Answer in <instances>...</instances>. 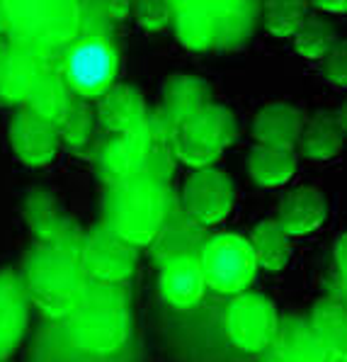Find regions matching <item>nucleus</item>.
I'll return each instance as SVG.
<instances>
[{
  "label": "nucleus",
  "mask_w": 347,
  "mask_h": 362,
  "mask_svg": "<svg viewBox=\"0 0 347 362\" xmlns=\"http://www.w3.org/2000/svg\"><path fill=\"white\" fill-rule=\"evenodd\" d=\"M22 282L30 304L54 321H66L90 285L78 248L54 243H37L27 253Z\"/></svg>",
  "instance_id": "obj_1"
},
{
  "label": "nucleus",
  "mask_w": 347,
  "mask_h": 362,
  "mask_svg": "<svg viewBox=\"0 0 347 362\" xmlns=\"http://www.w3.org/2000/svg\"><path fill=\"white\" fill-rule=\"evenodd\" d=\"M172 197L167 182L153 177L131 175L124 180L107 182L102 197V224H107L117 236L131 246H151L155 233L163 226Z\"/></svg>",
  "instance_id": "obj_2"
},
{
  "label": "nucleus",
  "mask_w": 347,
  "mask_h": 362,
  "mask_svg": "<svg viewBox=\"0 0 347 362\" xmlns=\"http://www.w3.org/2000/svg\"><path fill=\"white\" fill-rule=\"evenodd\" d=\"M66 333L83 353H117L131 333V306L127 289L122 285L90 282L78 306L66 316Z\"/></svg>",
  "instance_id": "obj_3"
},
{
  "label": "nucleus",
  "mask_w": 347,
  "mask_h": 362,
  "mask_svg": "<svg viewBox=\"0 0 347 362\" xmlns=\"http://www.w3.org/2000/svg\"><path fill=\"white\" fill-rule=\"evenodd\" d=\"M10 44L52 59L73 44L83 27L81 0H3Z\"/></svg>",
  "instance_id": "obj_4"
},
{
  "label": "nucleus",
  "mask_w": 347,
  "mask_h": 362,
  "mask_svg": "<svg viewBox=\"0 0 347 362\" xmlns=\"http://www.w3.org/2000/svg\"><path fill=\"white\" fill-rule=\"evenodd\" d=\"M61 76L78 98H100L117 81L119 57L112 39L102 32H86L66 47L59 66Z\"/></svg>",
  "instance_id": "obj_5"
},
{
  "label": "nucleus",
  "mask_w": 347,
  "mask_h": 362,
  "mask_svg": "<svg viewBox=\"0 0 347 362\" xmlns=\"http://www.w3.org/2000/svg\"><path fill=\"white\" fill-rule=\"evenodd\" d=\"M206 287L219 294L245 292L257 275V260L248 238L238 233H216L209 236L199 253Z\"/></svg>",
  "instance_id": "obj_6"
},
{
  "label": "nucleus",
  "mask_w": 347,
  "mask_h": 362,
  "mask_svg": "<svg viewBox=\"0 0 347 362\" xmlns=\"http://www.w3.org/2000/svg\"><path fill=\"white\" fill-rule=\"evenodd\" d=\"M78 255H81V265L90 282L124 285L134 275L139 248L117 236L107 224H98L88 233H83Z\"/></svg>",
  "instance_id": "obj_7"
},
{
  "label": "nucleus",
  "mask_w": 347,
  "mask_h": 362,
  "mask_svg": "<svg viewBox=\"0 0 347 362\" xmlns=\"http://www.w3.org/2000/svg\"><path fill=\"white\" fill-rule=\"evenodd\" d=\"M279 314L265 294L240 292L226 309V333L243 353H265L277 338Z\"/></svg>",
  "instance_id": "obj_8"
},
{
  "label": "nucleus",
  "mask_w": 347,
  "mask_h": 362,
  "mask_svg": "<svg viewBox=\"0 0 347 362\" xmlns=\"http://www.w3.org/2000/svg\"><path fill=\"white\" fill-rule=\"evenodd\" d=\"M236 204L233 180L219 168H197L184 180L180 207L192 221L204 229L216 226L231 214Z\"/></svg>",
  "instance_id": "obj_9"
},
{
  "label": "nucleus",
  "mask_w": 347,
  "mask_h": 362,
  "mask_svg": "<svg viewBox=\"0 0 347 362\" xmlns=\"http://www.w3.org/2000/svg\"><path fill=\"white\" fill-rule=\"evenodd\" d=\"M10 146L20 163L30 168L49 165L59 153V127L32 110H22L10 122Z\"/></svg>",
  "instance_id": "obj_10"
},
{
  "label": "nucleus",
  "mask_w": 347,
  "mask_h": 362,
  "mask_svg": "<svg viewBox=\"0 0 347 362\" xmlns=\"http://www.w3.org/2000/svg\"><path fill=\"white\" fill-rule=\"evenodd\" d=\"M30 321V297L22 275L0 270V362L18 350Z\"/></svg>",
  "instance_id": "obj_11"
},
{
  "label": "nucleus",
  "mask_w": 347,
  "mask_h": 362,
  "mask_svg": "<svg viewBox=\"0 0 347 362\" xmlns=\"http://www.w3.org/2000/svg\"><path fill=\"white\" fill-rule=\"evenodd\" d=\"M153 146L148 136V129L141 127L136 132L117 134L110 139L98 153V170L105 177V182L124 180V177L139 175L146 163V156Z\"/></svg>",
  "instance_id": "obj_12"
},
{
  "label": "nucleus",
  "mask_w": 347,
  "mask_h": 362,
  "mask_svg": "<svg viewBox=\"0 0 347 362\" xmlns=\"http://www.w3.org/2000/svg\"><path fill=\"white\" fill-rule=\"evenodd\" d=\"M98 100L100 103L98 110H95V117H98V124L102 129H107L112 134H129L146 127L148 119L146 100H143V95L134 86L114 83Z\"/></svg>",
  "instance_id": "obj_13"
},
{
  "label": "nucleus",
  "mask_w": 347,
  "mask_h": 362,
  "mask_svg": "<svg viewBox=\"0 0 347 362\" xmlns=\"http://www.w3.org/2000/svg\"><path fill=\"white\" fill-rule=\"evenodd\" d=\"M25 216L39 243L81 248L83 233L49 192H32L25 202Z\"/></svg>",
  "instance_id": "obj_14"
},
{
  "label": "nucleus",
  "mask_w": 347,
  "mask_h": 362,
  "mask_svg": "<svg viewBox=\"0 0 347 362\" xmlns=\"http://www.w3.org/2000/svg\"><path fill=\"white\" fill-rule=\"evenodd\" d=\"M206 233L204 226L192 221L187 214L182 211V207H172L167 211L163 226L155 233V238L151 241V253H153L155 263H165L172 258H184V255H194L199 258L201 248L206 243Z\"/></svg>",
  "instance_id": "obj_15"
},
{
  "label": "nucleus",
  "mask_w": 347,
  "mask_h": 362,
  "mask_svg": "<svg viewBox=\"0 0 347 362\" xmlns=\"http://www.w3.org/2000/svg\"><path fill=\"white\" fill-rule=\"evenodd\" d=\"M158 289L160 297L172 309H192V306H197L206 292V280L199 258L184 255V258H172L160 263Z\"/></svg>",
  "instance_id": "obj_16"
},
{
  "label": "nucleus",
  "mask_w": 347,
  "mask_h": 362,
  "mask_svg": "<svg viewBox=\"0 0 347 362\" xmlns=\"http://www.w3.org/2000/svg\"><path fill=\"white\" fill-rule=\"evenodd\" d=\"M52 66V59L42 57L37 52H30L18 44H10L8 59L0 71V100L5 105H20L27 103L32 88L42 78L44 71Z\"/></svg>",
  "instance_id": "obj_17"
},
{
  "label": "nucleus",
  "mask_w": 347,
  "mask_h": 362,
  "mask_svg": "<svg viewBox=\"0 0 347 362\" xmlns=\"http://www.w3.org/2000/svg\"><path fill=\"white\" fill-rule=\"evenodd\" d=\"M267 350V362H330L326 345L311 328V321L301 316H292L284 324L279 321L277 338Z\"/></svg>",
  "instance_id": "obj_18"
},
{
  "label": "nucleus",
  "mask_w": 347,
  "mask_h": 362,
  "mask_svg": "<svg viewBox=\"0 0 347 362\" xmlns=\"http://www.w3.org/2000/svg\"><path fill=\"white\" fill-rule=\"evenodd\" d=\"M172 25L175 37L189 52H206L216 47V18L209 0H175L172 3Z\"/></svg>",
  "instance_id": "obj_19"
},
{
  "label": "nucleus",
  "mask_w": 347,
  "mask_h": 362,
  "mask_svg": "<svg viewBox=\"0 0 347 362\" xmlns=\"http://www.w3.org/2000/svg\"><path fill=\"white\" fill-rule=\"evenodd\" d=\"M326 216H328L326 194L316 190V187L304 185V187H296V190H292L282 199L277 221L282 224V229L289 236L296 238L321 229Z\"/></svg>",
  "instance_id": "obj_20"
},
{
  "label": "nucleus",
  "mask_w": 347,
  "mask_h": 362,
  "mask_svg": "<svg viewBox=\"0 0 347 362\" xmlns=\"http://www.w3.org/2000/svg\"><path fill=\"white\" fill-rule=\"evenodd\" d=\"M304 112L289 103H270L255 115L253 136L257 144L277 148H294L304 132Z\"/></svg>",
  "instance_id": "obj_21"
},
{
  "label": "nucleus",
  "mask_w": 347,
  "mask_h": 362,
  "mask_svg": "<svg viewBox=\"0 0 347 362\" xmlns=\"http://www.w3.org/2000/svg\"><path fill=\"white\" fill-rule=\"evenodd\" d=\"M211 103V88L204 78L177 74L170 76L163 86V110L177 124L189 122L201 107Z\"/></svg>",
  "instance_id": "obj_22"
},
{
  "label": "nucleus",
  "mask_w": 347,
  "mask_h": 362,
  "mask_svg": "<svg viewBox=\"0 0 347 362\" xmlns=\"http://www.w3.org/2000/svg\"><path fill=\"white\" fill-rule=\"evenodd\" d=\"M182 132L187 134V136H192L194 141L204 144V146L223 151V148H228L238 139V122H236V115L228 107L209 103L206 107H201L192 119L184 122Z\"/></svg>",
  "instance_id": "obj_23"
},
{
  "label": "nucleus",
  "mask_w": 347,
  "mask_h": 362,
  "mask_svg": "<svg viewBox=\"0 0 347 362\" xmlns=\"http://www.w3.org/2000/svg\"><path fill=\"white\" fill-rule=\"evenodd\" d=\"M309 321L326 345L330 362H347V306L343 299L326 297L316 302Z\"/></svg>",
  "instance_id": "obj_24"
},
{
  "label": "nucleus",
  "mask_w": 347,
  "mask_h": 362,
  "mask_svg": "<svg viewBox=\"0 0 347 362\" xmlns=\"http://www.w3.org/2000/svg\"><path fill=\"white\" fill-rule=\"evenodd\" d=\"M296 153L294 148H277L257 144L248 153V173L255 185L260 187H282L287 185L296 173Z\"/></svg>",
  "instance_id": "obj_25"
},
{
  "label": "nucleus",
  "mask_w": 347,
  "mask_h": 362,
  "mask_svg": "<svg viewBox=\"0 0 347 362\" xmlns=\"http://www.w3.org/2000/svg\"><path fill=\"white\" fill-rule=\"evenodd\" d=\"M71 103H73V90L69 88L66 78L61 76L59 66L52 64L37 81V86L32 88L30 98H27V110L59 124L64 115L69 112Z\"/></svg>",
  "instance_id": "obj_26"
},
{
  "label": "nucleus",
  "mask_w": 347,
  "mask_h": 362,
  "mask_svg": "<svg viewBox=\"0 0 347 362\" xmlns=\"http://www.w3.org/2000/svg\"><path fill=\"white\" fill-rule=\"evenodd\" d=\"M301 153L311 160H330L333 156L343 151L345 132L338 122V115L333 112H316L304 124V132L299 136Z\"/></svg>",
  "instance_id": "obj_27"
},
{
  "label": "nucleus",
  "mask_w": 347,
  "mask_h": 362,
  "mask_svg": "<svg viewBox=\"0 0 347 362\" xmlns=\"http://www.w3.org/2000/svg\"><path fill=\"white\" fill-rule=\"evenodd\" d=\"M250 246H253L257 267H265L270 272H279L289 265L292 258V236L282 229L277 219H265L250 233Z\"/></svg>",
  "instance_id": "obj_28"
},
{
  "label": "nucleus",
  "mask_w": 347,
  "mask_h": 362,
  "mask_svg": "<svg viewBox=\"0 0 347 362\" xmlns=\"http://www.w3.org/2000/svg\"><path fill=\"white\" fill-rule=\"evenodd\" d=\"M209 3L216 18V30H219L216 44L226 42L228 47H233V27H236V44L250 35L257 18L255 0H209Z\"/></svg>",
  "instance_id": "obj_29"
},
{
  "label": "nucleus",
  "mask_w": 347,
  "mask_h": 362,
  "mask_svg": "<svg viewBox=\"0 0 347 362\" xmlns=\"http://www.w3.org/2000/svg\"><path fill=\"white\" fill-rule=\"evenodd\" d=\"M95 122H98V117H95L90 105L73 98L69 112H66L64 119L56 124V127H59L61 144H64V146L69 148V151H73V153L86 151V148L90 146V141H93Z\"/></svg>",
  "instance_id": "obj_30"
},
{
  "label": "nucleus",
  "mask_w": 347,
  "mask_h": 362,
  "mask_svg": "<svg viewBox=\"0 0 347 362\" xmlns=\"http://www.w3.org/2000/svg\"><path fill=\"white\" fill-rule=\"evenodd\" d=\"M338 42L335 30L323 18H306L301 27L294 32V49L299 57L318 61L330 52V47Z\"/></svg>",
  "instance_id": "obj_31"
},
{
  "label": "nucleus",
  "mask_w": 347,
  "mask_h": 362,
  "mask_svg": "<svg viewBox=\"0 0 347 362\" xmlns=\"http://www.w3.org/2000/svg\"><path fill=\"white\" fill-rule=\"evenodd\" d=\"M306 18L309 15H306L304 0H267L265 3V30L279 39L294 37Z\"/></svg>",
  "instance_id": "obj_32"
},
{
  "label": "nucleus",
  "mask_w": 347,
  "mask_h": 362,
  "mask_svg": "<svg viewBox=\"0 0 347 362\" xmlns=\"http://www.w3.org/2000/svg\"><path fill=\"white\" fill-rule=\"evenodd\" d=\"M170 151L175 156V160H180V163L189 165V168H194V170L209 168V165H214L221 156L219 148H211V146H204V144L194 141V139L187 136L182 129L177 132L175 139H172Z\"/></svg>",
  "instance_id": "obj_33"
},
{
  "label": "nucleus",
  "mask_w": 347,
  "mask_h": 362,
  "mask_svg": "<svg viewBox=\"0 0 347 362\" xmlns=\"http://www.w3.org/2000/svg\"><path fill=\"white\" fill-rule=\"evenodd\" d=\"M134 15L139 27L146 32H158L172 20V5L170 0H134Z\"/></svg>",
  "instance_id": "obj_34"
},
{
  "label": "nucleus",
  "mask_w": 347,
  "mask_h": 362,
  "mask_svg": "<svg viewBox=\"0 0 347 362\" xmlns=\"http://www.w3.org/2000/svg\"><path fill=\"white\" fill-rule=\"evenodd\" d=\"M323 61V76L333 88H347V39L335 42Z\"/></svg>",
  "instance_id": "obj_35"
},
{
  "label": "nucleus",
  "mask_w": 347,
  "mask_h": 362,
  "mask_svg": "<svg viewBox=\"0 0 347 362\" xmlns=\"http://www.w3.org/2000/svg\"><path fill=\"white\" fill-rule=\"evenodd\" d=\"M146 129H148L151 141H153L155 146H170L172 139L177 136V132H180L182 127L177 124V122L172 119L163 107H160V110H155L153 115H148Z\"/></svg>",
  "instance_id": "obj_36"
},
{
  "label": "nucleus",
  "mask_w": 347,
  "mask_h": 362,
  "mask_svg": "<svg viewBox=\"0 0 347 362\" xmlns=\"http://www.w3.org/2000/svg\"><path fill=\"white\" fill-rule=\"evenodd\" d=\"M175 168V156H172L170 146H151V151L146 156V163H143V175L153 177V180L167 182Z\"/></svg>",
  "instance_id": "obj_37"
},
{
  "label": "nucleus",
  "mask_w": 347,
  "mask_h": 362,
  "mask_svg": "<svg viewBox=\"0 0 347 362\" xmlns=\"http://www.w3.org/2000/svg\"><path fill=\"white\" fill-rule=\"evenodd\" d=\"M335 265L343 277V285H347V233H343L335 243Z\"/></svg>",
  "instance_id": "obj_38"
},
{
  "label": "nucleus",
  "mask_w": 347,
  "mask_h": 362,
  "mask_svg": "<svg viewBox=\"0 0 347 362\" xmlns=\"http://www.w3.org/2000/svg\"><path fill=\"white\" fill-rule=\"evenodd\" d=\"M318 10L330 15H345L347 13V0H313Z\"/></svg>",
  "instance_id": "obj_39"
},
{
  "label": "nucleus",
  "mask_w": 347,
  "mask_h": 362,
  "mask_svg": "<svg viewBox=\"0 0 347 362\" xmlns=\"http://www.w3.org/2000/svg\"><path fill=\"white\" fill-rule=\"evenodd\" d=\"M8 52H10V42L5 35H0V71H3V64L8 59Z\"/></svg>",
  "instance_id": "obj_40"
},
{
  "label": "nucleus",
  "mask_w": 347,
  "mask_h": 362,
  "mask_svg": "<svg viewBox=\"0 0 347 362\" xmlns=\"http://www.w3.org/2000/svg\"><path fill=\"white\" fill-rule=\"evenodd\" d=\"M338 122H340V127H343V132L347 134V100L343 103V107H340V112H338Z\"/></svg>",
  "instance_id": "obj_41"
},
{
  "label": "nucleus",
  "mask_w": 347,
  "mask_h": 362,
  "mask_svg": "<svg viewBox=\"0 0 347 362\" xmlns=\"http://www.w3.org/2000/svg\"><path fill=\"white\" fill-rule=\"evenodd\" d=\"M8 32V18H5V5L3 0H0V35H5Z\"/></svg>",
  "instance_id": "obj_42"
},
{
  "label": "nucleus",
  "mask_w": 347,
  "mask_h": 362,
  "mask_svg": "<svg viewBox=\"0 0 347 362\" xmlns=\"http://www.w3.org/2000/svg\"><path fill=\"white\" fill-rule=\"evenodd\" d=\"M343 302H345V306H347V285H343Z\"/></svg>",
  "instance_id": "obj_43"
}]
</instances>
